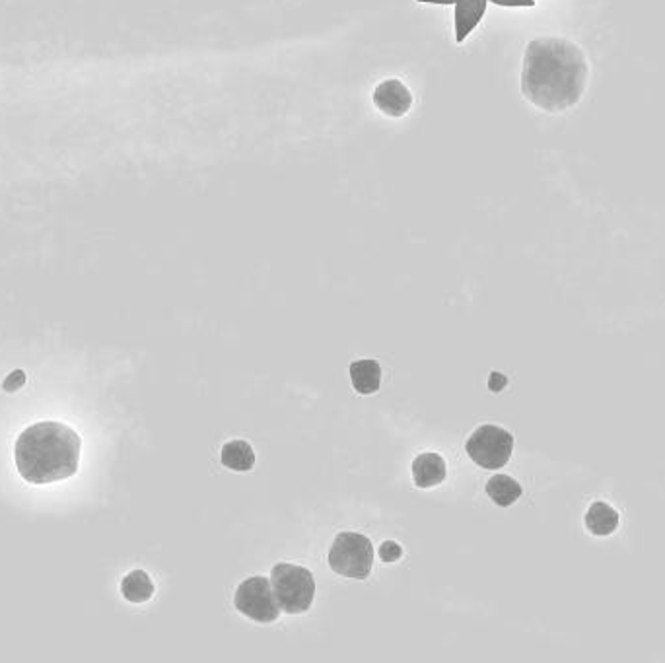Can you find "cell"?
Instances as JSON below:
<instances>
[{"mask_svg":"<svg viewBox=\"0 0 665 663\" xmlns=\"http://www.w3.org/2000/svg\"><path fill=\"white\" fill-rule=\"evenodd\" d=\"M271 584L275 591L276 603L284 613H306L316 598L314 574L304 566L278 563L273 568Z\"/></svg>","mask_w":665,"mask_h":663,"instance_id":"3","label":"cell"},{"mask_svg":"<svg viewBox=\"0 0 665 663\" xmlns=\"http://www.w3.org/2000/svg\"><path fill=\"white\" fill-rule=\"evenodd\" d=\"M220 461L232 471H250L255 466V451L245 440H232L224 443L220 451Z\"/></svg>","mask_w":665,"mask_h":663,"instance_id":"13","label":"cell"},{"mask_svg":"<svg viewBox=\"0 0 665 663\" xmlns=\"http://www.w3.org/2000/svg\"><path fill=\"white\" fill-rule=\"evenodd\" d=\"M588 83V63L577 43L541 38L528 43L521 71V92L534 106L560 114L577 106Z\"/></svg>","mask_w":665,"mask_h":663,"instance_id":"1","label":"cell"},{"mask_svg":"<svg viewBox=\"0 0 665 663\" xmlns=\"http://www.w3.org/2000/svg\"><path fill=\"white\" fill-rule=\"evenodd\" d=\"M24 384V372H20V370H18V372H14V374H10V376L7 377V382H4V389H7V392H14V389L22 387Z\"/></svg>","mask_w":665,"mask_h":663,"instance_id":"16","label":"cell"},{"mask_svg":"<svg viewBox=\"0 0 665 663\" xmlns=\"http://www.w3.org/2000/svg\"><path fill=\"white\" fill-rule=\"evenodd\" d=\"M234 606L240 613L255 622H275L281 614L273 584L265 576H252L238 586Z\"/></svg>","mask_w":665,"mask_h":663,"instance_id":"6","label":"cell"},{"mask_svg":"<svg viewBox=\"0 0 665 663\" xmlns=\"http://www.w3.org/2000/svg\"><path fill=\"white\" fill-rule=\"evenodd\" d=\"M373 106L388 117H403L413 106V94L398 78H390L373 90Z\"/></svg>","mask_w":665,"mask_h":663,"instance_id":"7","label":"cell"},{"mask_svg":"<svg viewBox=\"0 0 665 663\" xmlns=\"http://www.w3.org/2000/svg\"><path fill=\"white\" fill-rule=\"evenodd\" d=\"M447 477L446 461L439 453H421L413 461V481L419 489H431L444 483Z\"/></svg>","mask_w":665,"mask_h":663,"instance_id":"9","label":"cell"},{"mask_svg":"<svg viewBox=\"0 0 665 663\" xmlns=\"http://www.w3.org/2000/svg\"><path fill=\"white\" fill-rule=\"evenodd\" d=\"M521 484L508 475L490 477L487 483V494L500 509H508L521 496Z\"/></svg>","mask_w":665,"mask_h":663,"instance_id":"14","label":"cell"},{"mask_svg":"<svg viewBox=\"0 0 665 663\" xmlns=\"http://www.w3.org/2000/svg\"><path fill=\"white\" fill-rule=\"evenodd\" d=\"M372 541L366 535L342 532L335 537L329 549V566L332 573L352 580H366L372 573Z\"/></svg>","mask_w":665,"mask_h":663,"instance_id":"4","label":"cell"},{"mask_svg":"<svg viewBox=\"0 0 665 663\" xmlns=\"http://www.w3.org/2000/svg\"><path fill=\"white\" fill-rule=\"evenodd\" d=\"M82 440L63 423H38L18 436L14 446L20 477L32 484L61 483L81 467Z\"/></svg>","mask_w":665,"mask_h":663,"instance_id":"2","label":"cell"},{"mask_svg":"<svg viewBox=\"0 0 665 663\" xmlns=\"http://www.w3.org/2000/svg\"><path fill=\"white\" fill-rule=\"evenodd\" d=\"M429 4H455V42L463 43L487 12V0H419Z\"/></svg>","mask_w":665,"mask_h":663,"instance_id":"8","label":"cell"},{"mask_svg":"<svg viewBox=\"0 0 665 663\" xmlns=\"http://www.w3.org/2000/svg\"><path fill=\"white\" fill-rule=\"evenodd\" d=\"M401 557H403V549L399 547L395 541H386L380 547V558L383 563H395Z\"/></svg>","mask_w":665,"mask_h":663,"instance_id":"15","label":"cell"},{"mask_svg":"<svg viewBox=\"0 0 665 663\" xmlns=\"http://www.w3.org/2000/svg\"><path fill=\"white\" fill-rule=\"evenodd\" d=\"M585 527L600 537H608L616 532L621 524V517L615 510L609 506L608 502H593L592 506L585 512Z\"/></svg>","mask_w":665,"mask_h":663,"instance_id":"11","label":"cell"},{"mask_svg":"<svg viewBox=\"0 0 665 663\" xmlns=\"http://www.w3.org/2000/svg\"><path fill=\"white\" fill-rule=\"evenodd\" d=\"M498 7H536L534 0H490Z\"/></svg>","mask_w":665,"mask_h":663,"instance_id":"17","label":"cell"},{"mask_svg":"<svg viewBox=\"0 0 665 663\" xmlns=\"http://www.w3.org/2000/svg\"><path fill=\"white\" fill-rule=\"evenodd\" d=\"M350 382L357 389V394L372 395L380 389L382 385V368L380 362L357 361L350 364Z\"/></svg>","mask_w":665,"mask_h":663,"instance_id":"10","label":"cell"},{"mask_svg":"<svg viewBox=\"0 0 665 663\" xmlns=\"http://www.w3.org/2000/svg\"><path fill=\"white\" fill-rule=\"evenodd\" d=\"M465 450L483 469H500L510 461L514 436L500 426L483 425L467 438Z\"/></svg>","mask_w":665,"mask_h":663,"instance_id":"5","label":"cell"},{"mask_svg":"<svg viewBox=\"0 0 665 663\" xmlns=\"http://www.w3.org/2000/svg\"><path fill=\"white\" fill-rule=\"evenodd\" d=\"M155 581L145 570H133L122 581L123 598L130 603H145L155 596Z\"/></svg>","mask_w":665,"mask_h":663,"instance_id":"12","label":"cell"}]
</instances>
